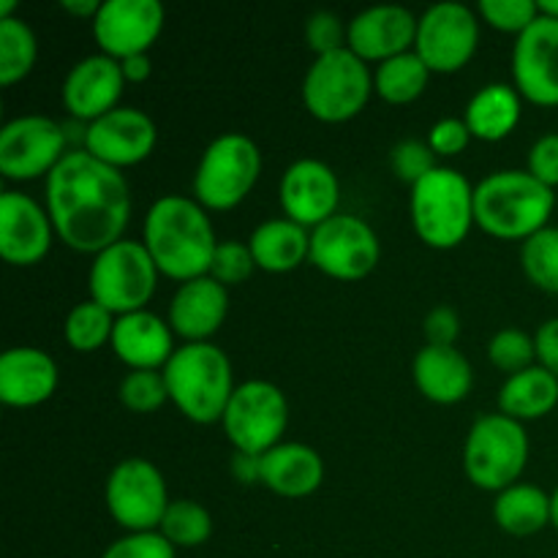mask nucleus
<instances>
[{"label": "nucleus", "instance_id": "obj_1", "mask_svg": "<svg viewBox=\"0 0 558 558\" xmlns=\"http://www.w3.org/2000/svg\"><path fill=\"white\" fill-rule=\"evenodd\" d=\"M47 207L52 227L76 251L114 245L131 216V189L118 167L87 150H71L47 178Z\"/></svg>", "mask_w": 558, "mask_h": 558}, {"label": "nucleus", "instance_id": "obj_2", "mask_svg": "<svg viewBox=\"0 0 558 558\" xmlns=\"http://www.w3.org/2000/svg\"><path fill=\"white\" fill-rule=\"evenodd\" d=\"M145 245L169 278L194 281L210 272L218 243L205 210L189 196H161L145 218Z\"/></svg>", "mask_w": 558, "mask_h": 558}, {"label": "nucleus", "instance_id": "obj_3", "mask_svg": "<svg viewBox=\"0 0 558 558\" xmlns=\"http://www.w3.org/2000/svg\"><path fill=\"white\" fill-rule=\"evenodd\" d=\"M554 205V189L518 169L488 174L474 189V221L501 240L532 238L545 229Z\"/></svg>", "mask_w": 558, "mask_h": 558}, {"label": "nucleus", "instance_id": "obj_4", "mask_svg": "<svg viewBox=\"0 0 558 558\" xmlns=\"http://www.w3.org/2000/svg\"><path fill=\"white\" fill-rule=\"evenodd\" d=\"M169 398L180 412L194 423H216L223 420L227 403L232 398V365L227 354L205 341L185 343L174 349L169 363L163 365Z\"/></svg>", "mask_w": 558, "mask_h": 558}, {"label": "nucleus", "instance_id": "obj_5", "mask_svg": "<svg viewBox=\"0 0 558 558\" xmlns=\"http://www.w3.org/2000/svg\"><path fill=\"white\" fill-rule=\"evenodd\" d=\"M412 221L425 243L452 248L474 221V189L456 169L436 167L412 185Z\"/></svg>", "mask_w": 558, "mask_h": 558}, {"label": "nucleus", "instance_id": "obj_6", "mask_svg": "<svg viewBox=\"0 0 558 558\" xmlns=\"http://www.w3.org/2000/svg\"><path fill=\"white\" fill-rule=\"evenodd\" d=\"M529 458V436L507 414H485L472 425L466 439V474L485 490L510 488Z\"/></svg>", "mask_w": 558, "mask_h": 558}, {"label": "nucleus", "instance_id": "obj_7", "mask_svg": "<svg viewBox=\"0 0 558 558\" xmlns=\"http://www.w3.org/2000/svg\"><path fill=\"white\" fill-rule=\"evenodd\" d=\"M156 262L145 243L118 240L104 248L90 267V292L107 311L134 314L156 292Z\"/></svg>", "mask_w": 558, "mask_h": 558}, {"label": "nucleus", "instance_id": "obj_8", "mask_svg": "<svg viewBox=\"0 0 558 558\" xmlns=\"http://www.w3.org/2000/svg\"><path fill=\"white\" fill-rule=\"evenodd\" d=\"M371 96L368 65L352 49L319 54L303 82L305 107L327 123L354 118Z\"/></svg>", "mask_w": 558, "mask_h": 558}, {"label": "nucleus", "instance_id": "obj_9", "mask_svg": "<svg viewBox=\"0 0 558 558\" xmlns=\"http://www.w3.org/2000/svg\"><path fill=\"white\" fill-rule=\"evenodd\" d=\"M262 169V153L243 134H223L202 156L194 178L196 199L213 210H229L254 189Z\"/></svg>", "mask_w": 558, "mask_h": 558}, {"label": "nucleus", "instance_id": "obj_10", "mask_svg": "<svg viewBox=\"0 0 558 558\" xmlns=\"http://www.w3.org/2000/svg\"><path fill=\"white\" fill-rule=\"evenodd\" d=\"M287 398L276 385L251 379L234 387L223 412V428L238 452L265 456L278 445L287 428Z\"/></svg>", "mask_w": 558, "mask_h": 558}, {"label": "nucleus", "instance_id": "obj_11", "mask_svg": "<svg viewBox=\"0 0 558 558\" xmlns=\"http://www.w3.org/2000/svg\"><path fill=\"white\" fill-rule=\"evenodd\" d=\"M308 256L327 276L357 281L379 262V240L363 218L336 213L314 229Z\"/></svg>", "mask_w": 558, "mask_h": 558}, {"label": "nucleus", "instance_id": "obj_12", "mask_svg": "<svg viewBox=\"0 0 558 558\" xmlns=\"http://www.w3.org/2000/svg\"><path fill=\"white\" fill-rule=\"evenodd\" d=\"M107 505L120 526L131 532H153L167 512V485L161 472L145 458H125L107 480Z\"/></svg>", "mask_w": 558, "mask_h": 558}, {"label": "nucleus", "instance_id": "obj_13", "mask_svg": "<svg viewBox=\"0 0 558 558\" xmlns=\"http://www.w3.org/2000/svg\"><path fill=\"white\" fill-rule=\"evenodd\" d=\"M65 129L44 114H25L0 131V172L11 180H33L52 172L65 156Z\"/></svg>", "mask_w": 558, "mask_h": 558}, {"label": "nucleus", "instance_id": "obj_14", "mask_svg": "<svg viewBox=\"0 0 558 558\" xmlns=\"http://www.w3.org/2000/svg\"><path fill=\"white\" fill-rule=\"evenodd\" d=\"M477 16L463 3H436L420 16L417 49L430 71H458L477 47Z\"/></svg>", "mask_w": 558, "mask_h": 558}, {"label": "nucleus", "instance_id": "obj_15", "mask_svg": "<svg viewBox=\"0 0 558 558\" xmlns=\"http://www.w3.org/2000/svg\"><path fill=\"white\" fill-rule=\"evenodd\" d=\"M515 85L529 101L556 107L558 104V20L539 14L518 36L512 49Z\"/></svg>", "mask_w": 558, "mask_h": 558}, {"label": "nucleus", "instance_id": "obj_16", "mask_svg": "<svg viewBox=\"0 0 558 558\" xmlns=\"http://www.w3.org/2000/svg\"><path fill=\"white\" fill-rule=\"evenodd\" d=\"M163 25L158 0H107L93 16V33L109 58H131L147 52Z\"/></svg>", "mask_w": 558, "mask_h": 558}, {"label": "nucleus", "instance_id": "obj_17", "mask_svg": "<svg viewBox=\"0 0 558 558\" xmlns=\"http://www.w3.org/2000/svg\"><path fill=\"white\" fill-rule=\"evenodd\" d=\"M85 145L90 156L101 158L109 167H129L153 153L156 123L142 109H112L87 125Z\"/></svg>", "mask_w": 558, "mask_h": 558}, {"label": "nucleus", "instance_id": "obj_18", "mask_svg": "<svg viewBox=\"0 0 558 558\" xmlns=\"http://www.w3.org/2000/svg\"><path fill=\"white\" fill-rule=\"evenodd\" d=\"M52 218L36 199L20 191L0 196V254L11 265H36L52 243Z\"/></svg>", "mask_w": 558, "mask_h": 558}, {"label": "nucleus", "instance_id": "obj_19", "mask_svg": "<svg viewBox=\"0 0 558 558\" xmlns=\"http://www.w3.org/2000/svg\"><path fill=\"white\" fill-rule=\"evenodd\" d=\"M414 14L403 5H371L349 22V49L360 58L390 60L409 52V44L417 41Z\"/></svg>", "mask_w": 558, "mask_h": 558}, {"label": "nucleus", "instance_id": "obj_20", "mask_svg": "<svg viewBox=\"0 0 558 558\" xmlns=\"http://www.w3.org/2000/svg\"><path fill=\"white\" fill-rule=\"evenodd\" d=\"M281 205L298 223H325L336 216L338 180L327 163L316 158H300L287 169L281 180Z\"/></svg>", "mask_w": 558, "mask_h": 558}, {"label": "nucleus", "instance_id": "obj_21", "mask_svg": "<svg viewBox=\"0 0 558 558\" xmlns=\"http://www.w3.org/2000/svg\"><path fill=\"white\" fill-rule=\"evenodd\" d=\"M123 65L109 54H90L69 71L63 82L65 109L76 120H98L112 112L123 90Z\"/></svg>", "mask_w": 558, "mask_h": 558}, {"label": "nucleus", "instance_id": "obj_22", "mask_svg": "<svg viewBox=\"0 0 558 558\" xmlns=\"http://www.w3.org/2000/svg\"><path fill=\"white\" fill-rule=\"evenodd\" d=\"M227 305V287L213 276H199L174 292L169 305V327H174L178 336L191 338V343L202 341L221 327Z\"/></svg>", "mask_w": 558, "mask_h": 558}, {"label": "nucleus", "instance_id": "obj_23", "mask_svg": "<svg viewBox=\"0 0 558 558\" xmlns=\"http://www.w3.org/2000/svg\"><path fill=\"white\" fill-rule=\"evenodd\" d=\"M112 347L134 371H156L172 357V330L150 311L123 314L114 322Z\"/></svg>", "mask_w": 558, "mask_h": 558}, {"label": "nucleus", "instance_id": "obj_24", "mask_svg": "<svg viewBox=\"0 0 558 558\" xmlns=\"http://www.w3.org/2000/svg\"><path fill=\"white\" fill-rule=\"evenodd\" d=\"M58 385L52 357L38 349H9L0 357V398L9 407H36L47 401Z\"/></svg>", "mask_w": 558, "mask_h": 558}, {"label": "nucleus", "instance_id": "obj_25", "mask_svg": "<svg viewBox=\"0 0 558 558\" xmlns=\"http://www.w3.org/2000/svg\"><path fill=\"white\" fill-rule=\"evenodd\" d=\"M322 477H325V463H322L319 452L311 447L298 445H276L259 456V480L276 494L298 499V496H308L319 488Z\"/></svg>", "mask_w": 558, "mask_h": 558}, {"label": "nucleus", "instance_id": "obj_26", "mask_svg": "<svg viewBox=\"0 0 558 558\" xmlns=\"http://www.w3.org/2000/svg\"><path fill=\"white\" fill-rule=\"evenodd\" d=\"M414 381L436 403H456L472 390V365L456 347L428 343L414 357Z\"/></svg>", "mask_w": 558, "mask_h": 558}, {"label": "nucleus", "instance_id": "obj_27", "mask_svg": "<svg viewBox=\"0 0 558 558\" xmlns=\"http://www.w3.org/2000/svg\"><path fill=\"white\" fill-rule=\"evenodd\" d=\"M254 262L270 272L294 270L311 254V234L292 218H272L254 229L248 243Z\"/></svg>", "mask_w": 558, "mask_h": 558}, {"label": "nucleus", "instance_id": "obj_28", "mask_svg": "<svg viewBox=\"0 0 558 558\" xmlns=\"http://www.w3.org/2000/svg\"><path fill=\"white\" fill-rule=\"evenodd\" d=\"M501 412L512 420H534L548 414L558 403V376L543 365L512 374L499 392Z\"/></svg>", "mask_w": 558, "mask_h": 558}, {"label": "nucleus", "instance_id": "obj_29", "mask_svg": "<svg viewBox=\"0 0 558 558\" xmlns=\"http://www.w3.org/2000/svg\"><path fill=\"white\" fill-rule=\"evenodd\" d=\"M521 120V96L510 85H485L466 107V125L480 140L496 142Z\"/></svg>", "mask_w": 558, "mask_h": 558}, {"label": "nucleus", "instance_id": "obj_30", "mask_svg": "<svg viewBox=\"0 0 558 558\" xmlns=\"http://www.w3.org/2000/svg\"><path fill=\"white\" fill-rule=\"evenodd\" d=\"M494 518L505 532L526 537L550 521V496L537 485H510L496 499Z\"/></svg>", "mask_w": 558, "mask_h": 558}, {"label": "nucleus", "instance_id": "obj_31", "mask_svg": "<svg viewBox=\"0 0 558 558\" xmlns=\"http://www.w3.org/2000/svg\"><path fill=\"white\" fill-rule=\"evenodd\" d=\"M430 69L417 52H401L376 69V90L392 104H407L428 85Z\"/></svg>", "mask_w": 558, "mask_h": 558}, {"label": "nucleus", "instance_id": "obj_32", "mask_svg": "<svg viewBox=\"0 0 558 558\" xmlns=\"http://www.w3.org/2000/svg\"><path fill=\"white\" fill-rule=\"evenodd\" d=\"M36 63V36L22 20H0V82L14 85Z\"/></svg>", "mask_w": 558, "mask_h": 558}, {"label": "nucleus", "instance_id": "obj_33", "mask_svg": "<svg viewBox=\"0 0 558 558\" xmlns=\"http://www.w3.org/2000/svg\"><path fill=\"white\" fill-rule=\"evenodd\" d=\"M161 534L172 545L196 548V545L207 543L213 534L210 512L191 499L169 501L167 512H163V521H161Z\"/></svg>", "mask_w": 558, "mask_h": 558}, {"label": "nucleus", "instance_id": "obj_34", "mask_svg": "<svg viewBox=\"0 0 558 558\" xmlns=\"http://www.w3.org/2000/svg\"><path fill=\"white\" fill-rule=\"evenodd\" d=\"M112 311H107L96 300L74 305L69 319H65V338H69V343L76 352H93V349H98L107 338H112Z\"/></svg>", "mask_w": 558, "mask_h": 558}, {"label": "nucleus", "instance_id": "obj_35", "mask_svg": "<svg viewBox=\"0 0 558 558\" xmlns=\"http://www.w3.org/2000/svg\"><path fill=\"white\" fill-rule=\"evenodd\" d=\"M521 262L539 289L558 294V227H545L526 238Z\"/></svg>", "mask_w": 558, "mask_h": 558}, {"label": "nucleus", "instance_id": "obj_36", "mask_svg": "<svg viewBox=\"0 0 558 558\" xmlns=\"http://www.w3.org/2000/svg\"><path fill=\"white\" fill-rule=\"evenodd\" d=\"M167 398V379H163V374H158V371H131V374H125V379L120 381V401H123L131 412H156Z\"/></svg>", "mask_w": 558, "mask_h": 558}, {"label": "nucleus", "instance_id": "obj_37", "mask_svg": "<svg viewBox=\"0 0 558 558\" xmlns=\"http://www.w3.org/2000/svg\"><path fill=\"white\" fill-rule=\"evenodd\" d=\"M490 363L499 371L507 374H521V371L532 368V360L537 357V347H534V338H529L523 330L515 327H507V330L496 332L490 338Z\"/></svg>", "mask_w": 558, "mask_h": 558}, {"label": "nucleus", "instance_id": "obj_38", "mask_svg": "<svg viewBox=\"0 0 558 558\" xmlns=\"http://www.w3.org/2000/svg\"><path fill=\"white\" fill-rule=\"evenodd\" d=\"M480 14L494 27L521 36L539 16V3L534 0H480Z\"/></svg>", "mask_w": 558, "mask_h": 558}, {"label": "nucleus", "instance_id": "obj_39", "mask_svg": "<svg viewBox=\"0 0 558 558\" xmlns=\"http://www.w3.org/2000/svg\"><path fill=\"white\" fill-rule=\"evenodd\" d=\"M254 265L256 262L248 245L238 243V240H223V243H218L216 254H213L210 276L223 287L227 283H243L254 270Z\"/></svg>", "mask_w": 558, "mask_h": 558}, {"label": "nucleus", "instance_id": "obj_40", "mask_svg": "<svg viewBox=\"0 0 558 558\" xmlns=\"http://www.w3.org/2000/svg\"><path fill=\"white\" fill-rule=\"evenodd\" d=\"M390 161H392V169L398 172V178L417 185L425 174H430L436 169V153L434 147L425 145V142L403 140L392 147Z\"/></svg>", "mask_w": 558, "mask_h": 558}, {"label": "nucleus", "instance_id": "obj_41", "mask_svg": "<svg viewBox=\"0 0 558 558\" xmlns=\"http://www.w3.org/2000/svg\"><path fill=\"white\" fill-rule=\"evenodd\" d=\"M101 558H174V545L158 532H136L109 545Z\"/></svg>", "mask_w": 558, "mask_h": 558}, {"label": "nucleus", "instance_id": "obj_42", "mask_svg": "<svg viewBox=\"0 0 558 558\" xmlns=\"http://www.w3.org/2000/svg\"><path fill=\"white\" fill-rule=\"evenodd\" d=\"M343 36H347V31L332 11H316L305 22V38H308L311 49H316L319 54L343 49Z\"/></svg>", "mask_w": 558, "mask_h": 558}, {"label": "nucleus", "instance_id": "obj_43", "mask_svg": "<svg viewBox=\"0 0 558 558\" xmlns=\"http://www.w3.org/2000/svg\"><path fill=\"white\" fill-rule=\"evenodd\" d=\"M529 172L545 185H558V134H545L529 150Z\"/></svg>", "mask_w": 558, "mask_h": 558}, {"label": "nucleus", "instance_id": "obj_44", "mask_svg": "<svg viewBox=\"0 0 558 558\" xmlns=\"http://www.w3.org/2000/svg\"><path fill=\"white\" fill-rule=\"evenodd\" d=\"M469 136H472V131H469L466 120L445 118L430 129L428 145L434 147L436 156H456L469 145Z\"/></svg>", "mask_w": 558, "mask_h": 558}, {"label": "nucleus", "instance_id": "obj_45", "mask_svg": "<svg viewBox=\"0 0 558 558\" xmlns=\"http://www.w3.org/2000/svg\"><path fill=\"white\" fill-rule=\"evenodd\" d=\"M425 336L434 347H452L456 338L461 336V322L450 305H436L428 316H425Z\"/></svg>", "mask_w": 558, "mask_h": 558}, {"label": "nucleus", "instance_id": "obj_46", "mask_svg": "<svg viewBox=\"0 0 558 558\" xmlns=\"http://www.w3.org/2000/svg\"><path fill=\"white\" fill-rule=\"evenodd\" d=\"M534 347H537V357L543 368L558 376V316L539 325L537 336H534Z\"/></svg>", "mask_w": 558, "mask_h": 558}, {"label": "nucleus", "instance_id": "obj_47", "mask_svg": "<svg viewBox=\"0 0 558 558\" xmlns=\"http://www.w3.org/2000/svg\"><path fill=\"white\" fill-rule=\"evenodd\" d=\"M120 65H123V76H125V80H131V82H145L147 76H150V71H153L147 52L131 54V58L120 60Z\"/></svg>", "mask_w": 558, "mask_h": 558}, {"label": "nucleus", "instance_id": "obj_48", "mask_svg": "<svg viewBox=\"0 0 558 558\" xmlns=\"http://www.w3.org/2000/svg\"><path fill=\"white\" fill-rule=\"evenodd\" d=\"M232 472L234 477L243 480V483H254V480H259V456L238 452V456L232 458Z\"/></svg>", "mask_w": 558, "mask_h": 558}, {"label": "nucleus", "instance_id": "obj_49", "mask_svg": "<svg viewBox=\"0 0 558 558\" xmlns=\"http://www.w3.org/2000/svg\"><path fill=\"white\" fill-rule=\"evenodd\" d=\"M60 5H63L65 11H71V14H80V16H87V14L96 16L98 9H101L98 0H63Z\"/></svg>", "mask_w": 558, "mask_h": 558}, {"label": "nucleus", "instance_id": "obj_50", "mask_svg": "<svg viewBox=\"0 0 558 558\" xmlns=\"http://www.w3.org/2000/svg\"><path fill=\"white\" fill-rule=\"evenodd\" d=\"M539 14L556 16L558 20V0H539Z\"/></svg>", "mask_w": 558, "mask_h": 558}, {"label": "nucleus", "instance_id": "obj_51", "mask_svg": "<svg viewBox=\"0 0 558 558\" xmlns=\"http://www.w3.org/2000/svg\"><path fill=\"white\" fill-rule=\"evenodd\" d=\"M16 9L14 0H0V20H11V11Z\"/></svg>", "mask_w": 558, "mask_h": 558}, {"label": "nucleus", "instance_id": "obj_52", "mask_svg": "<svg viewBox=\"0 0 558 558\" xmlns=\"http://www.w3.org/2000/svg\"><path fill=\"white\" fill-rule=\"evenodd\" d=\"M550 523L558 529V488H556V494L550 496Z\"/></svg>", "mask_w": 558, "mask_h": 558}]
</instances>
